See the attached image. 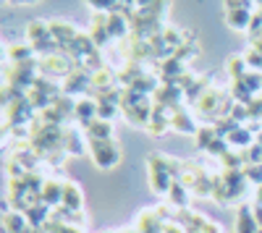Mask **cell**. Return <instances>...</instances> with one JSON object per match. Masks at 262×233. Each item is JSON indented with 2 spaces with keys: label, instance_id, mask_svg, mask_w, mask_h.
I'll use <instances>...</instances> for the list:
<instances>
[{
  "label": "cell",
  "instance_id": "obj_1",
  "mask_svg": "<svg viewBox=\"0 0 262 233\" xmlns=\"http://www.w3.org/2000/svg\"><path fill=\"white\" fill-rule=\"evenodd\" d=\"M27 39H29L32 50L37 53V58H48L58 53V42L53 39L50 24H45V21H32L27 27Z\"/></svg>",
  "mask_w": 262,
  "mask_h": 233
},
{
  "label": "cell",
  "instance_id": "obj_2",
  "mask_svg": "<svg viewBox=\"0 0 262 233\" xmlns=\"http://www.w3.org/2000/svg\"><path fill=\"white\" fill-rule=\"evenodd\" d=\"M90 155L100 171H111L121 162V147L113 139H90Z\"/></svg>",
  "mask_w": 262,
  "mask_h": 233
},
{
  "label": "cell",
  "instance_id": "obj_3",
  "mask_svg": "<svg viewBox=\"0 0 262 233\" xmlns=\"http://www.w3.org/2000/svg\"><path fill=\"white\" fill-rule=\"evenodd\" d=\"M149 186L155 194H168L173 186V176L168 171V157H149Z\"/></svg>",
  "mask_w": 262,
  "mask_h": 233
},
{
  "label": "cell",
  "instance_id": "obj_4",
  "mask_svg": "<svg viewBox=\"0 0 262 233\" xmlns=\"http://www.w3.org/2000/svg\"><path fill=\"white\" fill-rule=\"evenodd\" d=\"M176 223L186 230V233H223V228L207 220L200 213H191V209H179L176 213Z\"/></svg>",
  "mask_w": 262,
  "mask_h": 233
},
{
  "label": "cell",
  "instance_id": "obj_5",
  "mask_svg": "<svg viewBox=\"0 0 262 233\" xmlns=\"http://www.w3.org/2000/svg\"><path fill=\"white\" fill-rule=\"evenodd\" d=\"M92 87V71H86V68H74L69 76L63 79V92L66 95H79Z\"/></svg>",
  "mask_w": 262,
  "mask_h": 233
},
{
  "label": "cell",
  "instance_id": "obj_6",
  "mask_svg": "<svg viewBox=\"0 0 262 233\" xmlns=\"http://www.w3.org/2000/svg\"><path fill=\"white\" fill-rule=\"evenodd\" d=\"M152 108H155V102L147 97V100H142L137 105H131V108H121V113H123V118L131 126H144V129H147V123L152 118Z\"/></svg>",
  "mask_w": 262,
  "mask_h": 233
},
{
  "label": "cell",
  "instance_id": "obj_7",
  "mask_svg": "<svg viewBox=\"0 0 262 233\" xmlns=\"http://www.w3.org/2000/svg\"><path fill=\"white\" fill-rule=\"evenodd\" d=\"M221 100H223V89L210 87L200 100H196V110H200L202 115H207L215 123V113H217V108H221Z\"/></svg>",
  "mask_w": 262,
  "mask_h": 233
},
{
  "label": "cell",
  "instance_id": "obj_8",
  "mask_svg": "<svg viewBox=\"0 0 262 233\" xmlns=\"http://www.w3.org/2000/svg\"><path fill=\"white\" fill-rule=\"evenodd\" d=\"M50 32H53V39L58 42V50L60 48H69L71 42L79 37L76 27L69 24V21H50Z\"/></svg>",
  "mask_w": 262,
  "mask_h": 233
},
{
  "label": "cell",
  "instance_id": "obj_9",
  "mask_svg": "<svg viewBox=\"0 0 262 233\" xmlns=\"http://www.w3.org/2000/svg\"><path fill=\"white\" fill-rule=\"evenodd\" d=\"M221 173H223V181H226L228 192H231V202H233V199H238V197H244L247 186H249V181H247L244 171H221Z\"/></svg>",
  "mask_w": 262,
  "mask_h": 233
},
{
  "label": "cell",
  "instance_id": "obj_10",
  "mask_svg": "<svg viewBox=\"0 0 262 233\" xmlns=\"http://www.w3.org/2000/svg\"><path fill=\"white\" fill-rule=\"evenodd\" d=\"M63 207H69L71 213H81L84 207V197H81V189L74 181H63Z\"/></svg>",
  "mask_w": 262,
  "mask_h": 233
},
{
  "label": "cell",
  "instance_id": "obj_11",
  "mask_svg": "<svg viewBox=\"0 0 262 233\" xmlns=\"http://www.w3.org/2000/svg\"><path fill=\"white\" fill-rule=\"evenodd\" d=\"M170 129H173V131H179V134H194V136H196L200 126H196L194 118L181 108V110H176V113H170Z\"/></svg>",
  "mask_w": 262,
  "mask_h": 233
},
{
  "label": "cell",
  "instance_id": "obj_12",
  "mask_svg": "<svg viewBox=\"0 0 262 233\" xmlns=\"http://www.w3.org/2000/svg\"><path fill=\"white\" fill-rule=\"evenodd\" d=\"M90 37L95 39L97 50H102V48H105V42H107V39H113V37H111V29H107V13H95V21H92V32H90Z\"/></svg>",
  "mask_w": 262,
  "mask_h": 233
},
{
  "label": "cell",
  "instance_id": "obj_13",
  "mask_svg": "<svg viewBox=\"0 0 262 233\" xmlns=\"http://www.w3.org/2000/svg\"><path fill=\"white\" fill-rule=\"evenodd\" d=\"M236 233H259V225L254 220V209L249 204L238 207V215H236Z\"/></svg>",
  "mask_w": 262,
  "mask_h": 233
},
{
  "label": "cell",
  "instance_id": "obj_14",
  "mask_svg": "<svg viewBox=\"0 0 262 233\" xmlns=\"http://www.w3.org/2000/svg\"><path fill=\"white\" fill-rule=\"evenodd\" d=\"M97 118V100H92V97H81V100H76V121L84 126H90L92 121Z\"/></svg>",
  "mask_w": 262,
  "mask_h": 233
},
{
  "label": "cell",
  "instance_id": "obj_15",
  "mask_svg": "<svg viewBox=\"0 0 262 233\" xmlns=\"http://www.w3.org/2000/svg\"><path fill=\"white\" fill-rule=\"evenodd\" d=\"M60 202H63V183L48 178L45 186H42V204H48L50 209H55V207H60Z\"/></svg>",
  "mask_w": 262,
  "mask_h": 233
},
{
  "label": "cell",
  "instance_id": "obj_16",
  "mask_svg": "<svg viewBox=\"0 0 262 233\" xmlns=\"http://www.w3.org/2000/svg\"><path fill=\"white\" fill-rule=\"evenodd\" d=\"M147 71H144V66L142 63H126V66H121L118 71H116V81L121 84V87H131L137 79H142Z\"/></svg>",
  "mask_w": 262,
  "mask_h": 233
},
{
  "label": "cell",
  "instance_id": "obj_17",
  "mask_svg": "<svg viewBox=\"0 0 262 233\" xmlns=\"http://www.w3.org/2000/svg\"><path fill=\"white\" fill-rule=\"evenodd\" d=\"M163 228H165V223L158 218L155 209H144L137 220V233H163Z\"/></svg>",
  "mask_w": 262,
  "mask_h": 233
},
{
  "label": "cell",
  "instance_id": "obj_18",
  "mask_svg": "<svg viewBox=\"0 0 262 233\" xmlns=\"http://www.w3.org/2000/svg\"><path fill=\"white\" fill-rule=\"evenodd\" d=\"M107 29H111V37L113 39H126L131 34V27H128V18L118 11V13H107Z\"/></svg>",
  "mask_w": 262,
  "mask_h": 233
},
{
  "label": "cell",
  "instance_id": "obj_19",
  "mask_svg": "<svg viewBox=\"0 0 262 233\" xmlns=\"http://www.w3.org/2000/svg\"><path fill=\"white\" fill-rule=\"evenodd\" d=\"M50 213H53V209L48 204H32L27 213H24V218L29 220L32 228H45V223L50 220Z\"/></svg>",
  "mask_w": 262,
  "mask_h": 233
},
{
  "label": "cell",
  "instance_id": "obj_20",
  "mask_svg": "<svg viewBox=\"0 0 262 233\" xmlns=\"http://www.w3.org/2000/svg\"><path fill=\"white\" fill-rule=\"evenodd\" d=\"M252 11L249 8H233V11H226V21L231 29H249L252 24Z\"/></svg>",
  "mask_w": 262,
  "mask_h": 233
},
{
  "label": "cell",
  "instance_id": "obj_21",
  "mask_svg": "<svg viewBox=\"0 0 262 233\" xmlns=\"http://www.w3.org/2000/svg\"><path fill=\"white\" fill-rule=\"evenodd\" d=\"M3 230L6 233H29L32 225L21 213H8V215H3Z\"/></svg>",
  "mask_w": 262,
  "mask_h": 233
},
{
  "label": "cell",
  "instance_id": "obj_22",
  "mask_svg": "<svg viewBox=\"0 0 262 233\" xmlns=\"http://www.w3.org/2000/svg\"><path fill=\"white\" fill-rule=\"evenodd\" d=\"M8 60L13 63V66H21V63L37 60V53L32 50V45H11L8 48Z\"/></svg>",
  "mask_w": 262,
  "mask_h": 233
},
{
  "label": "cell",
  "instance_id": "obj_23",
  "mask_svg": "<svg viewBox=\"0 0 262 233\" xmlns=\"http://www.w3.org/2000/svg\"><path fill=\"white\" fill-rule=\"evenodd\" d=\"M168 202L173 207H179V209H186V204H189V189L181 181H173L170 192H168Z\"/></svg>",
  "mask_w": 262,
  "mask_h": 233
},
{
  "label": "cell",
  "instance_id": "obj_24",
  "mask_svg": "<svg viewBox=\"0 0 262 233\" xmlns=\"http://www.w3.org/2000/svg\"><path fill=\"white\" fill-rule=\"evenodd\" d=\"M86 136H90V139H113V126H111V121L95 118L90 126H86Z\"/></svg>",
  "mask_w": 262,
  "mask_h": 233
},
{
  "label": "cell",
  "instance_id": "obj_25",
  "mask_svg": "<svg viewBox=\"0 0 262 233\" xmlns=\"http://www.w3.org/2000/svg\"><path fill=\"white\" fill-rule=\"evenodd\" d=\"M226 139H228V144H231V147H238V150H247L249 144H254V134L247 129V126H238V129H236V131H231Z\"/></svg>",
  "mask_w": 262,
  "mask_h": 233
},
{
  "label": "cell",
  "instance_id": "obj_26",
  "mask_svg": "<svg viewBox=\"0 0 262 233\" xmlns=\"http://www.w3.org/2000/svg\"><path fill=\"white\" fill-rule=\"evenodd\" d=\"M53 108L66 118V121H69V118H76V100H71V95H58L55 100H53Z\"/></svg>",
  "mask_w": 262,
  "mask_h": 233
},
{
  "label": "cell",
  "instance_id": "obj_27",
  "mask_svg": "<svg viewBox=\"0 0 262 233\" xmlns=\"http://www.w3.org/2000/svg\"><path fill=\"white\" fill-rule=\"evenodd\" d=\"M170 129V113H155L152 110V118H149V123H147V131L152 134V136H160V134H165Z\"/></svg>",
  "mask_w": 262,
  "mask_h": 233
},
{
  "label": "cell",
  "instance_id": "obj_28",
  "mask_svg": "<svg viewBox=\"0 0 262 233\" xmlns=\"http://www.w3.org/2000/svg\"><path fill=\"white\" fill-rule=\"evenodd\" d=\"M210 197H212L217 204H228V202H231V192H228V186H226V181H223V173L212 176V189H210Z\"/></svg>",
  "mask_w": 262,
  "mask_h": 233
},
{
  "label": "cell",
  "instance_id": "obj_29",
  "mask_svg": "<svg viewBox=\"0 0 262 233\" xmlns=\"http://www.w3.org/2000/svg\"><path fill=\"white\" fill-rule=\"evenodd\" d=\"M226 68H228V76H231V81H242V79L249 74V66H247L244 55H236V58H231V60L226 63Z\"/></svg>",
  "mask_w": 262,
  "mask_h": 233
},
{
  "label": "cell",
  "instance_id": "obj_30",
  "mask_svg": "<svg viewBox=\"0 0 262 233\" xmlns=\"http://www.w3.org/2000/svg\"><path fill=\"white\" fill-rule=\"evenodd\" d=\"M207 89H210V79H207V76H200V79H196L191 87L184 92V97H186V102H194V105H196V100H200Z\"/></svg>",
  "mask_w": 262,
  "mask_h": 233
},
{
  "label": "cell",
  "instance_id": "obj_31",
  "mask_svg": "<svg viewBox=\"0 0 262 233\" xmlns=\"http://www.w3.org/2000/svg\"><path fill=\"white\" fill-rule=\"evenodd\" d=\"M66 152H69V155H84L81 134L74 131V129H66Z\"/></svg>",
  "mask_w": 262,
  "mask_h": 233
},
{
  "label": "cell",
  "instance_id": "obj_32",
  "mask_svg": "<svg viewBox=\"0 0 262 233\" xmlns=\"http://www.w3.org/2000/svg\"><path fill=\"white\" fill-rule=\"evenodd\" d=\"M217 139V129L215 126H200V131H196V147L207 152V147Z\"/></svg>",
  "mask_w": 262,
  "mask_h": 233
},
{
  "label": "cell",
  "instance_id": "obj_33",
  "mask_svg": "<svg viewBox=\"0 0 262 233\" xmlns=\"http://www.w3.org/2000/svg\"><path fill=\"white\" fill-rule=\"evenodd\" d=\"M231 97L238 102V105H249L254 100V95L244 87V81H231Z\"/></svg>",
  "mask_w": 262,
  "mask_h": 233
},
{
  "label": "cell",
  "instance_id": "obj_34",
  "mask_svg": "<svg viewBox=\"0 0 262 233\" xmlns=\"http://www.w3.org/2000/svg\"><path fill=\"white\" fill-rule=\"evenodd\" d=\"M97 13H118V11H123V6L118 3V0H86Z\"/></svg>",
  "mask_w": 262,
  "mask_h": 233
},
{
  "label": "cell",
  "instance_id": "obj_35",
  "mask_svg": "<svg viewBox=\"0 0 262 233\" xmlns=\"http://www.w3.org/2000/svg\"><path fill=\"white\" fill-rule=\"evenodd\" d=\"M221 162H223V171H242V168L247 165L244 157H242V152H226L221 157Z\"/></svg>",
  "mask_w": 262,
  "mask_h": 233
},
{
  "label": "cell",
  "instance_id": "obj_36",
  "mask_svg": "<svg viewBox=\"0 0 262 233\" xmlns=\"http://www.w3.org/2000/svg\"><path fill=\"white\" fill-rule=\"evenodd\" d=\"M242 81H244V87H247L254 97H257V95H262V71H249Z\"/></svg>",
  "mask_w": 262,
  "mask_h": 233
},
{
  "label": "cell",
  "instance_id": "obj_37",
  "mask_svg": "<svg viewBox=\"0 0 262 233\" xmlns=\"http://www.w3.org/2000/svg\"><path fill=\"white\" fill-rule=\"evenodd\" d=\"M242 157H244V162L247 165H259L262 162V144H249L247 150H242Z\"/></svg>",
  "mask_w": 262,
  "mask_h": 233
},
{
  "label": "cell",
  "instance_id": "obj_38",
  "mask_svg": "<svg viewBox=\"0 0 262 233\" xmlns=\"http://www.w3.org/2000/svg\"><path fill=\"white\" fill-rule=\"evenodd\" d=\"M118 113H121L118 105H113V102H97V118L100 121H113Z\"/></svg>",
  "mask_w": 262,
  "mask_h": 233
},
{
  "label": "cell",
  "instance_id": "obj_39",
  "mask_svg": "<svg viewBox=\"0 0 262 233\" xmlns=\"http://www.w3.org/2000/svg\"><path fill=\"white\" fill-rule=\"evenodd\" d=\"M228 147H231V144H228V139H226V136H217V139L207 147V155H212V157H223L226 152H231Z\"/></svg>",
  "mask_w": 262,
  "mask_h": 233
},
{
  "label": "cell",
  "instance_id": "obj_40",
  "mask_svg": "<svg viewBox=\"0 0 262 233\" xmlns=\"http://www.w3.org/2000/svg\"><path fill=\"white\" fill-rule=\"evenodd\" d=\"M244 60H247L249 71H262V50L249 48V50H247V55H244Z\"/></svg>",
  "mask_w": 262,
  "mask_h": 233
},
{
  "label": "cell",
  "instance_id": "obj_41",
  "mask_svg": "<svg viewBox=\"0 0 262 233\" xmlns=\"http://www.w3.org/2000/svg\"><path fill=\"white\" fill-rule=\"evenodd\" d=\"M242 171H244V176H247V181H249V183L262 186V162H259V165H244Z\"/></svg>",
  "mask_w": 262,
  "mask_h": 233
},
{
  "label": "cell",
  "instance_id": "obj_42",
  "mask_svg": "<svg viewBox=\"0 0 262 233\" xmlns=\"http://www.w3.org/2000/svg\"><path fill=\"white\" fill-rule=\"evenodd\" d=\"M163 233H186V230H184V228H181V225H179L176 220H170V223H165Z\"/></svg>",
  "mask_w": 262,
  "mask_h": 233
},
{
  "label": "cell",
  "instance_id": "obj_43",
  "mask_svg": "<svg viewBox=\"0 0 262 233\" xmlns=\"http://www.w3.org/2000/svg\"><path fill=\"white\" fill-rule=\"evenodd\" d=\"M252 209H254V220H257V225H259V230H262V204H254Z\"/></svg>",
  "mask_w": 262,
  "mask_h": 233
},
{
  "label": "cell",
  "instance_id": "obj_44",
  "mask_svg": "<svg viewBox=\"0 0 262 233\" xmlns=\"http://www.w3.org/2000/svg\"><path fill=\"white\" fill-rule=\"evenodd\" d=\"M152 3H158V0H137V8H147Z\"/></svg>",
  "mask_w": 262,
  "mask_h": 233
},
{
  "label": "cell",
  "instance_id": "obj_45",
  "mask_svg": "<svg viewBox=\"0 0 262 233\" xmlns=\"http://www.w3.org/2000/svg\"><path fill=\"white\" fill-rule=\"evenodd\" d=\"M254 204H262V186H257V194H254Z\"/></svg>",
  "mask_w": 262,
  "mask_h": 233
},
{
  "label": "cell",
  "instance_id": "obj_46",
  "mask_svg": "<svg viewBox=\"0 0 262 233\" xmlns=\"http://www.w3.org/2000/svg\"><path fill=\"white\" fill-rule=\"evenodd\" d=\"M6 3H13V6H21V3H37V0H6Z\"/></svg>",
  "mask_w": 262,
  "mask_h": 233
},
{
  "label": "cell",
  "instance_id": "obj_47",
  "mask_svg": "<svg viewBox=\"0 0 262 233\" xmlns=\"http://www.w3.org/2000/svg\"><path fill=\"white\" fill-rule=\"evenodd\" d=\"M252 6H257V8H262V0H252Z\"/></svg>",
  "mask_w": 262,
  "mask_h": 233
},
{
  "label": "cell",
  "instance_id": "obj_48",
  "mask_svg": "<svg viewBox=\"0 0 262 233\" xmlns=\"http://www.w3.org/2000/svg\"><path fill=\"white\" fill-rule=\"evenodd\" d=\"M257 11H262V8H257Z\"/></svg>",
  "mask_w": 262,
  "mask_h": 233
},
{
  "label": "cell",
  "instance_id": "obj_49",
  "mask_svg": "<svg viewBox=\"0 0 262 233\" xmlns=\"http://www.w3.org/2000/svg\"><path fill=\"white\" fill-rule=\"evenodd\" d=\"M259 233H262V230H259Z\"/></svg>",
  "mask_w": 262,
  "mask_h": 233
},
{
  "label": "cell",
  "instance_id": "obj_50",
  "mask_svg": "<svg viewBox=\"0 0 262 233\" xmlns=\"http://www.w3.org/2000/svg\"><path fill=\"white\" fill-rule=\"evenodd\" d=\"M111 233H113V230H111Z\"/></svg>",
  "mask_w": 262,
  "mask_h": 233
}]
</instances>
